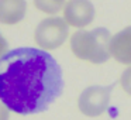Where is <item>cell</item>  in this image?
Returning a JSON list of instances; mask_svg holds the SVG:
<instances>
[{
    "instance_id": "6da1fadb",
    "label": "cell",
    "mask_w": 131,
    "mask_h": 120,
    "mask_svg": "<svg viewBox=\"0 0 131 120\" xmlns=\"http://www.w3.org/2000/svg\"><path fill=\"white\" fill-rule=\"evenodd\" d=\"M63 86L59 64L44 49L21 47L0 58V102L17 114L48 110Z\"/></svg>"
},
{
    "instance_id": "7a4b0ae2",
    "label": "cell",
    "mask_w": 131,
    "mask_h": 120,
    "mask_svg": "<svg viewBox=\"0 0 131 120\" xmlns=\"http://www.w3.org/2000/svg\"><path fill=\"white\" fill-rule=\"evenodd\" d=\"M110 31L99 27L92 31L79 30L71 37V49L78 58L92 64H103L110 58Z\"/></svg>"
},
{
    "instance_id": "3957f363",
    "label": "cell",
    "mask_w": 131,
    "mask_h": 120,
    "mask_svg": "<svg viewBox=\"0 0 131 120\" xmlns=\"http://www.w3.org/2000/svg\"><path fill=\"white\" fill-rule=\"evenodd\" d=\"M35 43L44 49H55L68 38V23L65 18L51 17L42 20L35 28Z\"/></svg>"
},
{
    "instance_id": "277c9868",
    "label": "cell",
    "mask_w": 131,
    "mask_h": 120,
    "mask_svg": "<svg viewBox=\"0 0 131 120\" xmlns=\"http://www.w3.org/2000/svg\"><path fill=\"white\" fill-rule=\"evenodd\" d=\"M114 83L110 86H89L79 96V110L85 116L97 117L104 113L110 102V93Z\"/></svg>"
},
{
    "instance_id": "5b68a950",
    "label": "cell",
    "mask_w": 131,
    "mask_h": 120,
    "mask_svg": "<svg viewBox=\"0 0 131 120\" xmlns=\"http://www.w3.org/2000/svg\"><path fill=\"white\" fill-rule=\"evenodd\" d=\"M63 17L72 27L83 28L94 18V7L89 0H69L63 9Z\"/></svg>"
},
{
    "instance_id": "8992f818",
    "label": "cell",
    "mask_w": 131,
    "mask_h": 120,
    "mask_svg": "<svg viewBox=\"0 0 131 120\" xmlns=\"http://www.w3.org/2000/svg\"><path fill=\"white\" fill-rule=\"evenodd\" d=\"M110 54L117 62L131 65V26L111 37Z\"/></svg>"
},
{
    "instance_id": "52a82bcc",
    "label": "cell",
    "mask_w": 131,
    "mask_h": 120,
    "mask_svg": "<svg viewBox=\"0 0 131 120\" xmlns=\"http://www.w3.org/2000/svg\"><path fill=\"white\" fill-rule=\"evenodd\" d=\"M26 0H0V23L17 24L26 16Z\"/></svg>"
},
{
    "instance_id": "ba28073f",
    "label": "cell",
    "mask_w": 131,
    "mask_h": 120,
    "mask_svg": "<svg viewBox=\"0 0 131 120\" xmlns=\"http://www.w3.org/2000/svg\"><path fill=\"white\" fill-rule=\"evenodd\" d=\"M65 0H34V4L38 10L48 14H55L62 9Z\"/></svg>"
},
{
    "instance_id": "9c48e42d",
    "label": "cell",
    "mask_w": 131,
    "mask_h": 120,
    "mask_svg": "<svg viewBox=\"0 0 131 120\" xmlns=\"http://www.w3.org/2000/svg\"><path fill=\"white\" fill-rule=\"evenodd\" d=\"M120 83H121L123 89L127 92L128 95H131V66L127 68L121 75V79H120Z\"/></svg>"
},
{
    "instance_id": "30bf717a",
    "label": "cell",
    "mask_w": 131,
    "mask_h": 120,
    "mask_svg": "<svg viewBox=\"0 0 131 120\" xmlns=\"http://www.w3.org/2000/svg\"><path fill=\"white\" fill-rule=\"evenodd\" d=\"M9 119H10L9 107L3 103H0V120H9Z\"/></svg>"
},
{
    "instance_id": "8fae6325",
    "label": "cell",
    "mask_w": 131,
    "mask_h": 120,
    "mask_svg": "<svg viewBox=\"0 0 131 120\" xmlns=\"http://www.w3.org/2000/svg\"><path fill=\"white\" fill-rule=\"evenodd\" d=\"M7 48H9V44H7L6 38L0 34V58H2L7 52Z\"/></svg>"
}]
</instances>
